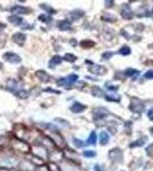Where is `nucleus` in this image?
Segmentation results:
<instances>
[{"instance_id":"a211bd4d","label":"nucleus","mask_w":153,"mask_h":171,"mask_svg":"<svg viewBox=\"0 0 153 171\" xmlns=\"http://www.w3.org/2000/svg\"><path fill=\"white\" fill-rule=\"evenodd\" d=\"M70 110L73 113H81L86 110V106L82 105V104H80V103H73L72 106L70 107Z\"/></svg>"},{"instance_id":"bb28decb","label":"nucleus","mask_w":153,"mask_h":171,"mask_svg":"<svg viewBox=\"0 0 153 171\" xmlns=\"http://www.w3.org/2000/svg\"><path fill=\"white\" fill-rule=\"evenodd\" d=\"M130 51H131V49H130L128 46H123L120 48L119 50V54H121V55H123V56H127V55H129Z\"/></svg>"},{"instance_id":"39448f33","label":"nucleus","mask_w":153,"mask_h":171,"mask_svg":"<svg viewBox=\"0 0 153 171\" xmlns=\"http://www.w3.org/2000/svg\"><path fill=\"white\" fill-rule=\"evenodd\" d=\"M24 132H27V129L24 128L22 125H14V134L16 135L17 139H21V140H23V139H25L29 135H27V134H24Z\"/></svg>"},{"instance_id":"7ed1b4c3","label":"nucleus","mask_w":153,"mask_h":171,"mask_svg":"<svg viewBox=\"0 0 153 171\" xmlns=\"http://www.w3.org/2000/svg\"><path fill=\"white\" fill-rule=\"evenodd\" d=\"M31 151L33 153L34 156L41 159V160H46L48 158V153H47V148L41 146V145H37L31 148Z\"/></svg>"},{"instance_id":"4be33fe9","label":"nucleus","mask_w":153,"mask_h":171,"mask_svg":"<svg viewBox=\"0 0 153 171\" xmlns=\"http://www.w3.org/2000/svg\"><path fill=\"white\" fill-rule=\"evenodd\" d=\"M126 76H128V78H133V79H136L137 76H140V72L138 71H136V70L134 69H127L126 71H125V73H123Z\"/></svg>"},{"instance_id":"cd10ccee","label":"nucleus","mask_w":153,"mask_h":171,"mask_svg":"<svg viewBox=\"0 0 153 171\" xmlns=\"http://www.w3.org/2000/svg\"><path fill=\"white\" fill-rule=\"evenodd\" d=\"M145 140H146V138L145 137H143V138H141V139H137L135 143H131L130 144V147H136V146H143L144 143H145Z\"/></svg>"},{"instance_id":"a878e982","label":"nucleus","mask_w":153,"mask_h":171,"mask_svg":"<svg viewBox=\"0 0 153 171\" xmlns=\"http://www.w3.org/2000/svg\"><path fill=\"white\" fill-rule=\"evenodd\" d=\"M96 143V132L95 131H91V134L89 135L88 139H87V145H95Z\"/></svg>"},{"instance_id":"f704fd0d","label":"nucleus","mask_w":153,"mask_h":171,"mask_svg":"<svg viewBox=\"0 0 153 171\" xmlns=\"http://www.w3.org/2000/svg\"><path fill=\"white\" fill-rule=\"evenodd\" d=\"M83 155L86 156V158H93L96 155V152L95 151H85L83 152Z\"/></svg>"},{"instance_id":"9b49d317","label":"nucleus","mask_w":153,"mask_h":171,"mask_svg":"<svg viewBox=\"0 0 153 171\" xmlns=\"http://www.w3.org/2000/svg\"><path fill=\"white\" fill-rule=\"evenodd\" d=\"M47 137H49V138L53 140L54 144L57 145V146H60V147H62V146L65 145L64 139L62 138V136H61L60 134H57V132H54V134H52V135H49V136H47Z\"/></svg>"},{"instance_id":"0eeeda50","label":"nucleus","mask_w":153,"mask_h":171,"mask_svg":"<svg viewBox=\"0 0 153 171\" xmlns=\"http://www.w3.org/2000/svg\"><path fill=\"white\" fill-rule=\"evenodd\" d=\"M109 158L113 162H121L122 161V152L119 148H113L109 152Z\"/></svg>"},{"instance_id":"423d86ee","label":"nucleus","mask_w":153,"mask_h":171,"mask_svg":"<svg viewBox=\"0 0 153 171\" xmlns=\"http://www.w3.org/2000/svg\"><path fill=\"white\" fill-rule=\"evenodd\" d=\"M17 163V160L14 156H10V155H6L3 156L1 160H0V164L3 165L5 168H9V167H13Z\"/></svg>"},{"instance_id":"c03bdc74","label":"nucleus","mask_w":153,"mask_h":171,"mask_svg":"<svg viewBox=\"0 0 153 171\" xmlns=\"http://www.w3.org/2000/svg\"><path fill=\"white\" fill-rule=\"evenodd\" d=\"M129 127H130V122H126V130H127V134H129Z\"/></svg>"},{"instance_id":"79ce46f5","label":"nucleus","mask_w":153,"mask_h":171,"mask_svg":"<svg viewBox=\"0 0 153 171\" xmlns=\"http://www.w3.org/2000/svg\"><path fill=\"white\" fill-rule=\"evenodd\" d=\"M147 116L150 118V120H152V121H153V110H150V111H149V113H147Z\"/></svg>"},{"instance_id":"2eb2a0df","label":"nucleus","mask_w":153,"mask_h":171,"mask_svg":"<svg viewBox=\"0 0 153 171\" xmlns=\"http://www.w3.org/2000/svg\"><path fill=\"white\" fill-rule=\"evenodd\" d=\"M121 15H122V17L123 18H126V20H129V18L133 17V12L130 9L129 5H127V3L123 5L122 10H121Z\"/></svg>"},{"instance_id":"37998d69","label":"nucleus","mask_w":153,"mask_h":171,"mask_svg":"<svg viewBox=\"0 0 153 171\" xmlns=\"http://www.w3.org/2000/svg\"><path fill=\"white\" fill-rule=\"evenodd\" d=\"M152 148H153V145H151L150 147L146 148V153H147V154H152Z\"/></svg>"},{"instance_id":"ddd939ff","label":"nucleus","mask_w":153,"mask_h":171,"mask_svg":"<svg viewBox=\"0 0 153 171\" xmlns=\"http://www.w3.org/2000/svg\"><path fill=\"white\" fill-rule=\"evenodd\" d=\"M61 169L62 171H79V168L74 164L73 162L71 161H64L62 164H61Z\"/></svg>"},{"instance_id":"f3484780","label":"nucleus","mask_w":153,"mask_h":171,"mask_svg":"<svg viewBox=\"0 0 153 171\" xmlns=\"http://www.w3.org/2000/svg\"><path fill=\"white\" fill-rule=\"evenodd\" d=\"M57 27L61 31H67V30H70L72 27V24H71L70 21H60L58 24H57Z\"/></svg>"},{"instance_id":"20e7f679","label":"nucleus","mask_w":153,"mask_h":171,"mask_svg":"<svg viewBox=\"0 0 153 171\" xmlns=\"http://www.w3.org/2000/svg\"><path fill=\"white\" fill-rule=\"evenodd\" d=\"M129 109L131 110L134 113H141V112H143L144 104H143V102H141L138 98H133L131 99V103H130Z\"/></svg>"},{"instance_id":"aec40b11","label":"nucleus","mask_w":153,"mask_h":171,"mask_svg":"<svg viewBox=\"0 0 153 171\" xmlns=\"http://www.w3.org/2000/svg\"><path fill=\"white\" fill-rule=\"evenodd\" d=\"M8 21L10 23H13L14 25H22V23H24V21L22 17L16 16V15H12V16L8 17Z\"/></svg>"},{"instance_id":"9d476101","label":"nucleus","mask_w":153,"mask_h":171,"mask_svg":"<svg viewBox=\"0 0 153 171\" xmlns=\"http://www.w3.org/2000/svg\"><path fill=\"white\" fill-rule=\"evenodd\" d=\"M3 59H6L7 62L13 63V64H18L21 62V57L14 53H6L3 54Z\"/></svg>"},{"instance_id":"473e14b6","label":"nucleus","mask_w":153,"mask_h":171,"mask_svg":"<svg viewBox=\"0 0 153 171\" xmlns=\"http://www.w3.org/2000/svg\"><path fill=\"white\" fill-rule=\"evenodd\" d=\"M95 43L93 42V41H90V40H85V41H82L81 42V47H83V48H88V47H93Z\"/></svg>"},{"instance_id":"72a5a7b5","label":"nucleus","mask_w":153,"mask_h":171,"mask_svg":"<svg viewBox=\"0 0 153 171\" xmlns=\"http://www.w3.org/2000/svg\"><path fill=\"white\" fill-rule=\"evenodd\" d=\"M39 20L46 23V22H50V21H52V17H50L49 15H40Z\"/></svg>"},{"instance_id":"7c9ffc66","label":"nucleus","mask_w":153,"mask_h":171,"mask_svg":"<svg viewBox=\"0 0 153 171\" xmlns=\"http://www.w3.org/2000/svg\"><path fill=\"white\" fill-rule=\"evenodd\" d=\"M64 59H65V61H67V62L73 63V62H76V57L74 56L73 54H67V55H65V56H64Z\"/></svg>"},{"instance_id":"5701e85b","label":"nucleus","mask_w":153,"mask_h":171,"mask_svg":"<svg viewBox=\"0 0 153 171\" xmlns=\"http://www.w3.org/2000/svg\"><path fill=\"white\" fill-rule=\"evenodd\" d=\"M109 134L106 131H103L101 134V137H100V142H101V145H106L109 143Z\"/></svg>"},{"instance_id":"393cba45","label":"nucleus","mask_w":153,"mask_h":171,"mask_svg":"<svg viewBox=\"0 0 153 171\" xmlns=\"http://www.w3.org/2000/svg\"><path fill=\"white\" fill-rule=\"evenodd\" d=\"M91 94H93L94 96H96V97H104V92L100 87H94V88L91 89Z\"/></svg>"},{"instance_id":"49530a36","label":"nucleus","mask_w":153,"mask_h":171,"mask_svg":"<svg viewBox=\"0 0 153 171\" xmlns=\"http://www.w3.org/2000/svg\"><path fill=\"white\" fill-rule=\"evenodd\" d=\"M5 27H6V25H5V24H3V23H0V32H1V31H2V30L5 29Z\"/></svg>"},{"instance_id":"de8ad7c7","label":"nucleus","mask_w":153,"mask_h":171,"mask_svg":"<svg viewBox=\"0 0 153 171\" xmlns=\"http://www.w3.org/2000/svg\"><path fill=\"white\" fill-rule=\"evenodd\" d=\"M151 134H152V136H153V128H151Z\"/></svg>"},{"instance_id":"a18cd8bd","label":"nucleus","mask_w":153,"mask_h":171,"mask_svg":"<svg viewBox=\"0 0 153 171\" xmlns=\"http://www.w3.org/2000/svg\"><path fill=\"white\" fill-rule=\"evenodd\" d=\"M0 171H16V170H14V169H9V168H1L0 169Z\"/></svg>"},{"instance_id":"dca6fc26","label":"nucleus","mask_w":153,"mask_h":171,"mask_svg":"<svg viewBox=\"0 0 153 171\" xmlns=\"http://www.w3.org/2000/svg\"><path fill=\"white\" fill-rule=\"evenodd\" d=\"M36 76H37L40 81H42V82L49 81V76H48V73H46V71H42V70L37 71V72H36Z\"/></svg>"},{"instance_id":"8fccbe9b","label":"nucleus","mask_w":153,"mask_h":171,"mask_svg":"<svg viewBox=\"0 0 153 171\" xmlns=\"http://www.w3.org/2000/svg\"><path fill=\"white\" fill-rule=\"evenodd\" d=\"M18 171H27V170H18Z\"/></svg>"},{"instance_id":"2f4dec72","label":"nucleus","mask_w":153,"mask_h":171,"mask_svg":"<svg viewBox=\"0 0 153 171\" xmlns=\"http://www.w3.org/2000/svg\"><path fill=\"white\" fill-rule=\"evenodd\" d=\"M40 7H41L42 9L46 10V12H47L48 14H53V13H55V10H54L53 8H50L49 6H47L46 3H41V5H40Z\"/></svg>"},{"instance_id":"4c0bfd02","label":"nucleus","mask_w":153,"mask_h":171,"mask_svg":"<svg viewBox=\"0 0 153 171\" xmlns=\"http://www.w3.org/2000/svg\"><path fill=\"white\" fill-rule=\"evenodd\" d=\"M144 78H145V79H153V70H151V71L145 73Z\"/></svg>"},{"instance_id":"09e8293b","label":"nucleus","mask_w":153,"mask_h":171,"mask_svg":"<svg viewBox=\"0 0 153 171\" xmlns=\"http://www.w3.org/2000/svg\"><path fill=\"white\" fill-rule=\"evenodd\" d=\"M1 67H2V64H1V63H0V69H1Z\"/></svg>"},{"instance_id":"6ab92c4d","label":"nucleus","mask_w":153,"mask_h":171,"mask_svg":"<svg viewBox=\"0 0 153 171\" xmlns=\"http://www.w3.org/2000/svg\"><path fill=\"white\" fill-rule=\"evenodd\" d=\"M88 70H89V72L94 73V74H103V73H105V67L101 65H93L90 66Z\"/></svg>"},{"instance_id":"e433bc0d","label":"nucleus","mask_w":153,"mask_h":171,"mask_svg":"<svg viewBox=\"0 0 153 171\" xmlns=\"http://www.w3.org/2000/svg\"><path fill=\"white\" fill-rule=\"evenodd\" d=\"M73 143H74V145H76V147H83L85 146V143H82L80 139H76V138H74L73 139Z\"/></svg>"},{"instance_id":"c85d7f7f","label":"nucleus","mask_w":153,"mask_h":171,"mask_svg":"<svg viewBox=\"0 0 153 171\" xmlns=\"http://www.w3.org/2000/svg\"><path fill=\"white\" fill-rule=\"evenodd\" d=\"M15 95L17 96V97H20V98H22V99H25V98H27L29 97V92L27 91V90H20V91H17Z\"/></svg>"},{"instance_id":"c9c22d12","label":"nucleus","mask_w":153,"mask_h":171,"mask_svg":"<svg viewBox=\"0 0 153 171\" xmlns=\"http://www.w3.org/2000/svg\"><path fill=\"white\" fill-rule=\"evenodd\" d=\"M48 170H49V171H61L60 168H58L56 164H54L53 162H52V163H49V165H48Z\"/></svg>"},{"instance_id":"b1692460","label":"nucleus","mask_w":153,"mask_h":171,"mask_svg":"<svg viewBox=\"0 0 153 171\" xmlns=\"http://www.w3.org/2000/svg\"><path fill=\"white\" fill-rule=\"evenodd\" d=\"M83 16V12L82 10H74V12H71L70 13V17L72 20H78L80 17Z\"/></svg>"},{"instance_id":"6e6552de","label":"nucleus","mask_w":153,"mask_h":171,"mask_svg":"<svg viewBox=\"0 0 153 171\" xmlns=\"http://www.w3.org/2000/svg\"><path fill=\"white\" fill-rule=\"evenodd\" d=\"M10 13L13 14V15H16V16H18L20 14H29V13H31V9H30V8H27V7H24V6L16 5V6L12 7Z\"/></svg>"},{"instance_id":"f257e3e1","label":"nucleus","mask_w":153,"mask_h":171,"mask_svg":"<svg viewBox=\"0 0 153 171\" xmlns=\"http://www.w3.org/2000/svg\"><path fill=\"white\" fill-rule=\"evenodd\" d=\"M12 147H13V149H15L17 152H21V153H29L31 151L30 145L27 144V142L17 138H14L12 140Z\"/></svg>"},{"instance_id":"a19ab883","label":"nucleus","mask_w":153,"mask_h":171,"mask_svg":"<svg viewBox=\"0 0 153 171\" xmlns=\"http://www.w3.org/2000/svg\"><path fill=\"white\" fill-rule=\"evenodd\" d=\"M104 3H105V6H106V7H112L114 5V2H113V1H111V0H110V1H109V0H106V1H105Z\"/></svg>"},{"instance_id":"c756f323","label":"nucleus","mask_w":153,"mask_h":171,"mask_svg":"<svg viewBox=\"0 0 153 171\" xmlns=\"http://www.w3.org/2000/svg\"><path fill=\"white\" fill-rule=\"evenodd\" d=\"M30 161L32 162V163H34V164H38V165H42L43 164V160L37 158V156H34V155H32V156L30 158Z\"/></svg>"},{"instance_id":"f03ea898","label":"nucleus","mask_w":153,"mask_h":171,"mask_svg":"<svg viewBox=\"0 0 153 171\" xmlns=\"http://www.w3.org/2000/svg\"><path fill=\"white\" fill-rule=\"evenodd\" d=\"M76 80H78V76H76V74H70L69 76L61 78V79L57 80V85L61 86V87H67V88H69L70 86H72L76 82Z\"/></svg>"},{"instance_id":"58836bf2","label":"nucleus","mask_w":153,"mask_h":171,"mask_svg":"<svg viewBox=\"0 0 153 171\" xmlns=\"http://www.w3.org/2000/svg\"><path fill=\"white\" fill-rule=\"evenodd\" d=\"M112 55H113L112 53H104L103 55H102V58L103 59H110L111 57H112Z\"/></svg>"},{"instance_id":"1a4fd4ad","label":"nucleus","mask_w":153,"mask_h":171,"mask_svg":"<svg viewBox=\"0 0 153 171\" xmlns=\"http://www.w3.org/2000/svg\"><path fill=\"white\" fill-rule=\"evenodd\" d=\"M7 86H8V89H9L10 91L14 92V94H16L17 91H20V90H22V88H21V82H18L17 80H13L10 79L7 81Z\"/></svg>"},{"instance_id":"f8f14e48","label":"nucleus","mask_w":153,"mask_h":171,"mask_svg":"<svg viewBox=\"0 0 153 171\" xmlns=\"http://www.w3.org/2000/svg\"><path fill=\"white\" fill-rule=\"evenodd\" d=\"M63 156L64 154L62 153L61 151H57V149H54V151H50V153L48 154V158L49 160H52V162H57V161H61L63 160Z\"/></svg>"},{"instance_id":"412c9836","label":"nucleus","mask_w":153,"mask_h":171,"mask_svg":"<svg viewBox=\"0 0 153 171\" xmlns=\"http://www.w3.org/2000/svg\"><path fill=\"white\" fill-rule=\"evenodd\" d=\"M62 61H63V59H62V57L61 56H57V55L56 56H54L53 58L49 61V67L50 69H54L55 66L60 65L61 63H62Z\"/></svg>"},{"instance_id":"4468645a","label":"nucleus","mask_w":153,"mask_h":171,"mask_svg":"<svg viewBox=\"0 0 153 171\" xmlns=\"http://www.w3.org/2000/svg\"><path fill=\"white\" fill-rule=\"evenodd\" d=\"M25 40H27V36L22 32H17L13 36V41L18 46H23Z\"/></svg>"},{"instance_id":"ea45409f","label":"nucleus","mask_w":153,"mask_h":171,"mask_svg":"<svg viewBox=\"0 0 153 171\" xmlns=\"http://www.w3.org/2000/svg\"><path fill=\"white\" fill-rule=\"evenodd\" d=\"M38 171H49L48 170V167H46V165H40V167H38Z\"/></svg>"}]
</instances>
